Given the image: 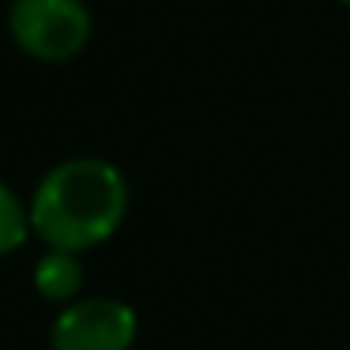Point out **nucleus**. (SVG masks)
I'll use <instances>...</instances> for the list:
<instances>
[{
	"label": "nucleus",
	"mask_w": 350,
	"mask_h": 350,
	"mask_svg": "<svg viewBox=\"0 0 350 350\" xmlns=\"http://www.w3.org/2000/svg\"><path fill=\"white\" fill-rule=\"evenodd\" d=\"M31 234V207L19 200V192L8 181H0V256L19 252Z\"/></svg>",
	"instance_id": "5"
},
{
	"label": "nucleus",
	"mask_w": 350,
	"mask_h": 350,
	"mask_svg": "<svg viewBox=\"0 0 350 350\" xmlns=\"http://www.w3.org/2000/svg\"><path fill=\"white\" fill-rule=\"evenodd\" d=\"M79 286H83V264H79V252L68 249H46L42 260L34 264V290H38L46 301H76Z\"/></svg>",
	"instance_id": "4"
},
{
	"label": "nucleus",
	"mask_w": 350,
	"mask_h": 350,
	"mask_svg": "<svg viewBox=\"0 0 350 350\" xmlns=\"http://www.w3.org/2000/svg\"><path fill=\"white\" fill-rule=\"evenodd\" d=\"M339 4H347V8H350V0H339Z\"/></svg>",
	"instance_id": "6"
},
{
	"label": "nucleus",
	"mask_w": 350,
	"mask_h": 350,
	"mask_svg": "<svg viewBox=\"0 0 350 350\" xmlns=\"http://www.w3.org/2000/svg\"><path fill=\"white\" fill-rule=\"evenodd\" d=\"M91 12L83 0H12L8 34L42 64H68L91 42Z\"/></svg>",
	"instance_id": "2"
},
{
	"label": "nucleus",
	"mask_w": 350,
	"mask_h": 350,
	"mask_svg": "<svg viewBox=\"0 0 350 350\" xmlns=\"http://www.w3.org/2000/svg\"><path fill=\"white\" fill-rule=\"evenodd\" d=\"M139 317L117 297H83L68 301L53 320V350H132Z\"/></svg>",
	"instance_id": "3"
},
{
	"label": "nucleus",
	"mask_w": 350,
	"mask_h": 350,
	"mask_svg": "<svg viewBox=\"0 0 350 350\" xmlns=\"http://www.w3.org/2000/svg\"><path fill=\"white\" fill-rule=\"evenodd\" d=\"M31 230L46 249L87 252L109 241L129 215V181L106 159H64L34 185Z\"/></svg>",
	"instance_id": "1"
}]
</instances>
